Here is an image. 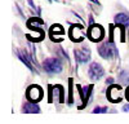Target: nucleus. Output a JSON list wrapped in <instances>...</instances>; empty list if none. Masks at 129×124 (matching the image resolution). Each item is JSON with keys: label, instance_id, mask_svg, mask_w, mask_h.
<instances>
[{"label": "nucleus", "instance_id": "obj_10", "mask_svg": "<svg viewBox=\"0 0 129 124\" xmlns=\"http://www.w3.org/2000/svg\"><path fill=\"white\" fill-rule=\"evenodd\" d=\"M119 79L123 84H128L129 83V71H121L119 75Z\"/></svg>", "mask_w": 129, "mask_h": 124}, {"label": "nucleus", "instance_id": "obj_1", "mask_svg": "<svg viewBox=\"0 0 129 124\" xmlns=\"http://www.w3.org/2000/svg\"><path fill=\"white\" fill-rule=\"evenodd\" d=\"M98 53L102 58L105 59H109V58H112L115 54H116V48H115V44L112 41H106L102 45H100L98 48Z\"/></svg>", "mask_w": 129, "mask_h": 124}, {"label": "nucleus", "instance_id": "obj_13", "mask_svg": "<svg viewBox=\"0 0 129 124\" xmlns=\"http://www.w3.org/2000/svg\"><path fill=\"white\" fill-rule=\"evenodd\" d=\"M123 110H124V111H129V103H128V105H124Z\"/></svg>", "mask_w": 129, "mask_h": 124}, {"label": "nucleus", "instance_id": "obj_6", "mask_svg": "<svg viewBox=\"0 0 129 124\" xmlns=\"http://www.w3.org/2000/svg\"><path fill=\"white\" fill-rule=\"evenodd\" d=\"M27 97L31 100V101H39L41 97H43V90L38 85H31L27 90Z\"/></svg>", "mask_w": 129, "mask_h": 124}, {"label": "nucleus", "instance_id": "obj_14", "mask_svg": "<svg viewBox=\"0 0 129 124\" xmlns=\"http://www.w3.org/2000/svg\"><path fill=\"white\" fill-rule=\"evenodd\" d=\"M126 98L129 100V88H128V90H126Z\"/></svg>", "mask_w": 129, "mask_h": 124}, {"label": "nucleus", "instance_id": "obj_5", "mask_svg": "<svg viewBox=\"0 0 129 124\" xmlns=\"http://www.w3.org/2000/svg\"><path fill=\"white\" fill-rule=\"evenodd\" d=\"M88 36H89V39L93 40V41H100V40L103 38V30H102V27L98 26V25H93V26L89 28Z\"/></svg>", "mask_w": 129, "mask_h": 124}, {"label": "nucleus", "instance_id": "obj_12", "mask_svg": "<svg viewBox=\"0 0 129 124\" xmlns=\"http://www.w3.org/2000/svg\"><path fill=\"white\" fill-rule=\"evenodd\" d=\"M107 111V107H95L94 109V112H106Z\"/></svg>", "mask_w": 129, "mask_h": 124}, {"label": "nucleus", "instance_id": "obj_4", "mask_svg": "<svg viewBox=\"0 0 129 124\" xmlns=\"http://www.w3.org/2000/svg\"><path fill=\"white\" fill-rule=\"evenodd\" d=\"M75 58L79 64H87L90 58V50L85 47L81 49H76L75 50Z\"/></svg>", "mask_w": 129, "mask_h": 124}, {"label": "nucleus", "instance_id": "obj_8", "mask_svg": "<svg viewBox=\"0 0 129 124\" xmlns=\"http://www.w3.org/2000/svg\"><path fill=\"white\" fill-rule=\"evenodd\" d=\"M39 111H40V107L34 102H27L26 105L23 106V112H27V114H31V112L38 114Z\"/></svg>", "mask_w": 129, "mask_h": 124}, {"label": "nucleus", "instance_id": "obj_9", "mask_svg": "<svg viewBox=\"0 0 129 124\" xmlns=\"http://www.w3.org/2000/svg\"><path fill=\"white\" fill-rule=\"evenodd\" d=\"M115 22L117 25H128L129 23V14L126 13H119L115 16Z\"/></svg>", "mask_w": 129, "mask_h": 124}, {"label": "nucleus", "instance_id": "obj_7", "mask_svg": "<svg viewBox=\"0 0 129 124\" xmlns=\"http://www.w3.org/2000/svg\"><path fill=\"white\" fill-rule=\"evenodd\" d=\"M107 95H109V98L111 101H117L119 102L120 101V88L114 85V87H111L109 89V93H107Z\"/></svg>", "mask_w": 129, "mask_h": 124}, {"label": "nucleus", "instance_id": "obj_2", "mask_svg": "<svg viewBox=\"0 0 129 124\" xmlns=\"http://www.w3.org/2000/svg\"><path fill=\"white\" fill-rule=\"evenodd\" d=\"M43 66H44V70L47 72H49V74H57V72H59L62 70V64L61 61L56 59V58H49L47 61H44V64H43Z\"/></svg>", "mask_w": 129, "mask_h": 124}, {"label": "nucleus", "instance_id": "obj_3", "mask_svg": "<svg viewBox=\"0 0 129 124\" xmlns=\"http://www.w3.org/2000/svg\"><path fill=\"white\" fill-rule=\"evenodd\" d=\"M105 74V70L103 67L100 65V64H95V62H93V64L90 65L89 67V76L92 80H98L103 76Z\"/></svg>", "mask_w": 129, "mask_h": 124}, {"label": "nucleus", "instance_id": "obj_11", "mask_svg": "<svg viewBox=\"0 0 129 124\" xmlns=\"http://www.w3.org/2000/svg\"><path fill=\"white\" fill-rule=\"evenodd\" d=\"M18 56H19V58H21V59H22V62H25V64H26V65H27V66L31 69V65H30V62L27 61V58L25 57V54H22L21 52H18Z\"/></svg>", "mask_w": 129, "mask_h": 124}]
</instances>
